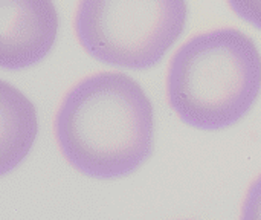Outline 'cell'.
I'll use <instances>...</instances> for the list:
<instances>
[{
    "label": "cell",
    "mask_w": 261,
    "mask_h": 220,
    "mask_svg": "<svg viewBox=\"0 0 261 220\" xmlns=\"http://www.w3.org/2000/svg\"><path fill=\"white\" fill-rule=\"evenodd\" d=\"M55 136L63 156L80 173L95 179L128 176L153 153L151 101L125 74L90 75L63 98Z\"/></svg>",
    "instance_id": "1"
},
{
    "label": "cell",
    "mask_w": 261,
    "mask_h": 220,
    "mask_svg": "<svg viewBox=\"0 0 261 220\" xmlns=\"http://www.w3.org/2000/svg\"><path fill=\"white\" fill-rule=\"evenodd\" d=\"M261 92V54L255 41L234 28L190 38L171 58L168 103L199 130H222L243 119Z\"/></svg>",
    "instance_id": "2"
},
{
    "label": "cell",
    "mask_w": 261,
    "mask_h": 220,
    "mask_svg": "<svg viewBox=\"0 0 261 220\" xmlns=\"http://www.w3.org/2000/svg\"><path fill=\"white\" fill-rule=\"evenodd\" d=\"M187 15V0H80L75 34L95 60L144 70L162 61Z\"/></svg>",
    "instance_id": "3"
},
{
    "label": "cell",
    "mask_w": 261,
    "mask_h": 220,
    "mask_svg": "<svg viewBox=\"0 0 261 220\" xmlns=\"http://www.w3.org/2000/svg\"><path fill=\"white\" fill-rule=\"evenodd\" d=\"M58 12L52 0H0V64L20 70L40 63L54 47Z\"/></svg>",
    "instance_id": "4"
},
{
    "label": "cell",
    "mask_w": 261,
    "mask_h": 220,
    "mask_svg": "<svg viewBox=\"0 0 261 220\" xmlns=\"http://www.w3.org/2000/svg\"><path fill=\"white\" fill-rule=\"evenodd\" d=\"M2 92L12 104V110H9L8 106L3 103V110H6L11 115V123H12L11 129L3 127V138H8L9 135L12 136V141L6 147H3L2 173L6 175L9 170L15 168L23 161V158L28 155V152L32 145V142L21 132H18V127L23 124H28V123L37 121V118H35V112H34L32 104L18 90L11 87L8 83H3Z\"/></svg>",
    "instance_id": "5"
},
{
    "label": "cell",
    "mask_w": 261,
    "mask_h": 220,
    "mask_svg": "<svg viewBox=\"0 0 261 220\" xmlns=\"http://www.w3.org/2000/svg\"><path fill=\"white\" fill-rule=\"evenodd\" d=\"M228 3L242 20L261 31V0H228Z\"/></svg>",
    "instance_id": "6"
},
{
    "label": "cell",
    "mask_w": 261,
    "mask_h": 220,
    "mask_svg": "<svg viewBox=\"0 0 261 220\" xmlns=\"http://www.w3.org/2000/svg\"><path fill=\"white\" fill-rule=\"evenodd\" d=\"M242 219H261V176L257 178L246 193Z\"/></svg>",
    "instance_id": "7"
}]
</instances>
